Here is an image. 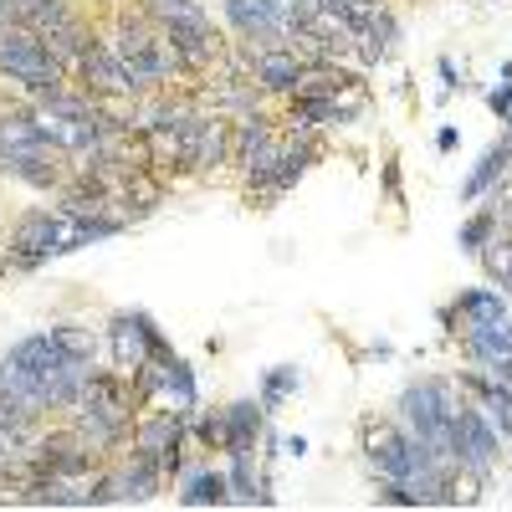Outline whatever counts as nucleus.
<instances>
[{
	"label": "nucleus",
	"mask_w": 512,
	"mask_h": 512,
	"mask_svg": "<svg viewBox=\"0 0 512 512\" xmlns=\"http://www.w3.org/2000/svg\"><path fill=\"white\" fill-rule=\"evenodd\" d=\"M0 77H11L16 88H26L31 98L67 88V67L52 57L47 36H36V31H26V26L0 31Z\"/></svg>",
	"instance_id": "f257e3e1"
},
{
	"label": "nucleus",
	"mask_w": 512,
	"mask_h": 512,
	"mask_svg": "<svg viewBox=\"0 0 512 512\" xmlns=\"http://www.w3.org/2000/svg\"><path fill=\"white\" fill-rule=\"evenodd\" d=\"M502 292H512V277H507V282H502Z\"/></svg>",
	"instance_id": "473e14b6"
},
{
	"label": "nucleus",
	"mask_w": 512,
	"mask_h": 512,
	"mask_svg": "<svg viewBox=\"0 0 512 512\" xmlns=\"http://www.w3.org/2000/svg\"><path fill=\"white\" fill-rule=\"evenodd\" d=\"M72 431L88 441V446H98V451H113V446H123L128 436H134V415L93 405V400H77L72 405Z\"/></svg>",
	"instance_id": "39448f33"
},
{
	"label": "nucleus",
	"mask_w": 512,
	"mask_h": 512,
	"mask_svg": "<svg viewBox=\"0 0 512 512\" xmlns=\"http://www.w3.org/2000/svg\"><path fill=\"white\" fill-rule=\"evenodd\" d=\"M103 338H108V354H113V369H118V374H134V369H144L149 359L164 364L169 354H175V349L164 344L159 323H154L144 308H134V313H113Z\"/></svg>",
	"instance_id": "f03ea898"
},
{
	"label": "nucleus",
	"mask_w": 512,
	"mask_h": 512,
	"mask_svg": "<svg viewBox=\"0 0 512 512\" xmlns=\"http://www.w3.org/2000/svg\"><path fill=\"white\" fill-rule=\"evenodd\" d=\"M436 72H441V88H446V93H456V88H461V77H456V62H451V57H441V62H436Z\"/></svg>",
	"instance_id": "c85d7f7f"
},
{
	"label": "nucleus",
	"mask_w": 512,
	"mask_h": 512,
	"mask_svg": "<svg viewBox=\"0 0 512 512\" xmlns=\"http://www.w3.org/2000/svg\"><path fill=\"white\" fill-rule=\"evenodd\" d=\"M384 195L395 205H405V190H400V159H384Z\"/></svg>",
	"instance_id": "cd10ccee"
},
{
	"label": "nucleus",
	"mask_w": 512,
	"mask_h": 512,
	"mask_svg": "<svg viewBox=\"0 0 512 512\" xmlns=\"http://www.w3.org/2000/svg\"><path fill=\"white\" fill-rule=\"evenodd\" d=\"M282 456L303 461V456H308V436H287V441H282Z\"/></svg>",
	"instance_id": "c756f323"
},
{
	"label": "nucleus",
	"mask_w": 512,
	"mask_h": 512,
	"mask_svg": "<svg viewBox=\"0 0 512 512\" xmlns=\"http://www.w3.org/2000/svg\"><path fill=\"white\" fill-rule=\"evenodd\" d=\"M52 338L62 344V354H67V359H77V364H93V359H98V333H93V328L57 323V328H52Z\"/></svg>",
	"instance_id": "4be33fe9"
},
{
	"label": "nucleus",
	"mask_w": 512,
	"mask_h": 512,
	"mask_svg": "<svg viewBox=\"0 0 512 512\" xmlns=\"http://www.w3.org/2000/svg\"><path fill=\"white\" fill-rule=\"evenodd\" d=\"M451 313L461 318V328L466 323H497V318H507V292L502 287H466V292H456Z\"/></svg>",
	"instance_id": "4468645a"
},
{
	"label": "nucleus",
	"mask_w": 512,
	"mask_h": 512,
	"mask_svg": "<svg viewBox=\"0 0 512 512\" xmlns=\"http://www.w3.org/2000/svg\"><path fill=\"white\" fill-rule=\"evenodd\" d=\"M190 441L200 451H221L226 446V415L221 410H200V420L190 425Z\"/></svg>",
	"instance_id": "b1692460"
},
{
	"label": "nucleus",
	"mask_w": 512,
	"mask_h": 512,
	"mask_svg": "<svg viewBox=\"0 0 512 512\" xmlns=\"http://www.w3.org/2000/svg\"><path fill=\"white\" fill-rule=\"evenodd\" d=\"M77 72L88 82V93H98V98H134V82H128V72H123V62L108 41H93V52L82 57Z\"/></svg>",
	"instance_id": "0eeeda50"
},
{
	"label": "nucleus",
	"mask_w": 512,
	"mask_h": 512,
	"mask_svg": "<svg viewBox=\"0 0 512 512\" xmlns=\"http://www.w3.org/2000/svg\"><path fill=\"white\" fill-rule=\"evenodd\" d=\"M226 456H251L256 451V436L267 431V420H262V400H231L226 410Z\"/></svg>",
	"instance_id": "9d476101"
},
{
	"label": "nucleus",
	"mask_w": 512,
	"mask_h": 512,
	"mask_svg": "<svg viewBox=\"0 0 512 512\" xmlns=\"http://www.w3.org/2000/svg\"><path fill=\"white\" fill-rule=\"evenodd\" d=\"M251 82L262 93H297V82H303V62H297L287 47H272V52H251Z\"/></svg>",
	"instance_id": "1a4fd4ad"
},
{
	"label": "nucleus",
	"mask_w": 512,
	"mask_h": 512,
	"mask_svg": "<svg viewBox=\"0 0 512 512\" xmlns=\"http://www.w3.org/2000/svg\"><path fill=\"white\" fill-rule=\"evenodd\" d=\"M226 21H231V31L246 41V47H256L262 41V52H272V47H287V26L262 6V0H226Z\"/></svg>",
	"instance_id": "423d86ee"
},
{
	"label": "nucleus",
	"mask_w": 512,
	"mask_h": 512,
	"mask_svg": "<svg viewBox=\"0 0 512 512\" xmlns=\"http://www.w3.org/2000/svg\"><path fill=\"white\" fill-rule=\"evenodd\" d=\"M297 390H303V374H297V364H277V369H267L262 374V410H277V405H287Z\"/></svg>",
	"instance_id": "aec40b11"
},
{
	"label": "nucleus",
	"mask_w": 512,
	"mask_h": 512,
	"mask_svg": "<svg viewBox=\"0 0 512 512\" xmlns=\"http://www.w3.org/2000/svg\"><path fill=\"white\" fill-rule=\"evenodd\" d=\"M159 482H164V466H159V456H154V451H139V446H134V456H128V461L118 466L123 502H149V497L159 492Z\"/></svg>",
	"instance_id": "9b49d317"
},
{
	"label": "nucleus",
	"mask_w": 512,
	"mask_h": 512,
	"mask_svg": "<svg viewBox=\"0 0 512 512\" xmlns=\"http://www.w3.org/2000/svg\"><path fill=\"white\" fill-rule=\"evenodd\" d=\"M487 108H492L502 123H512V77L502 82V88H492V93H487Z\"/></svg>",
	"instance_id": "a878e982"
},
{
	"label": "nucleus",
	"mask_w": 512,
	"mask_h": 512,
	"mask_svg": "<svg viewBox=\"0 0 512 512\" xmlns=\"http://www.w3.org/2000/svg\"><path fill=\"white\" fill-rule=\"evenodd\" d=\"M93 41H103L88 21H72V26H62V31H52L47 36V47H52V57L67 67V72H77L82 67V57H88L93 52Z\"/></svg>",
	"instance_id": "a211bd4d"
},
{
	"label": "nucleus",
	"mask_w": 512,
	"mask_h": 512,
	"mask_svg": "<svg viewBox=\"0 0 512 512\" xmlns=\"http://www.w3.org/2000/svg\"><path fill=\"white\" fill-rule=\"evenodd\" d=\"M512 175V123H507V134L472 164V175H466V185H461V200L472 205V200H482V195H492L502 180Z\"/></svg>",
	"instance_id": "6e6552de"
},
{
	"label": "nucleus",
	"mask_w": 512,
	"mask_h": 512,
	"mask_svg": "<svg viewBox=\"0 0 512 512\" xmlns=\"http://www.w3.org/2000/svg\"><path fill=\"white\" fill-rule=\"evenodd\" d=\"M159 379H164V400L175 405V410H200V384H195V369L180 359V354H169L159 364Z\"/></svg>",
	"instance_id": "f3484780"
},
{
	"label": "nucleus",
	"mask_w": 512,
	"mask_h": 512,
	"mask_svg": "<svg viewBox=\"0 0 512 512\" xmlns=\"http://www.w3.org/2000/svg\"><path fill=\"white\" fill-rule=\"evenodd\" d=\"M379 502H390V507H415V492L405 482H379Z\"/></svg>",
	"instance_id": "bb28decb"
},
{
	"label": "nucleus",
	"mask_w": 512,
	"mask_h": 512,
	"mask_svg": "<svg viewBox=\"0 0 512 512\" xmlns=\"http://www.w3.org/2000/svg\"><path fill=\"white\" fill-rule=\"evenodd\" d=\"M477 262H482V272H487L492 282H507V277H512V231H497V236L477 251Z\"/></svg>",
	"instance_id": "5701e85b"
},
{
	"label": "nucleus",
	"mask_w": 512,
	"mask_h": 512,
	"mask_svg": "<svg viewBox=\"0 0 512 512\" xmlns=\"http://www.w3.org/2000/svg\"><path fill=\"white\" fill-rule=\"evenodd\" d=\"M451 446H456V466H477V472H492V461L502 451V436L487 425V415L477 405H466L451 420Z\"/></svg>",
	"instance_id": "20e7f679"
},
{
	"label": "nucleus",
	"mask_w": 512,
	"mask_h": 512,
	"mask_svg": "<svg viewBox=\"0 0 512 512\" xmlns=\"http://www.w3.org/2000/svg\"><path fill=\"white\" fill-rule=\"evenodd\" d=\"M62 221H67V210L57 205H41V210H26V216L11 226V246H6V267L11 272H36V267H47L52 256H57V236H62Z\"/></svg>",
	"instance_id": "7ed1b4c3"
},
{
	"label": "nucleus",
	"mask_w": 512,
	"mask_h": 512,
	"mask_svg": "<svg viewBox=\"0 0 512 512\" xmlns=\"http://www.w3.org/2000/svg\"><path fill=\"white\" fill-rule=\"evenodd\" d=\"M11 364H21L26 374H36V379H47L52 369H62L67 364V354H62V344L52 338V328L47 333H31V338H21V344H11V354H6ZM47 395V390H41Z\"/></svg>",
	"instance_id": "f8f14e48"
},
{
	"label": "nucleus",
	"mask_w": 512,
	"mask_h": 512,
	"mask_svg": "<svg viewBox=\"0 0 512 512\" xmlns=\"http://www.w3.org/2000/svg\"><path fill=\"white\" fill-rule=\"evenodd\" d=\"M77 11L67 6V0H16V26L36 31V36H52L62 26H72Z\"/></svg>",
	"instance_id": "2eb2a0df"
},
{
	"label": "nucleus",
	"mask_w": 512,
	"mask_h": 512,
	"mask_svg": "<svg viewBox=\"0 0 512 512\" xmlns=\"http://www.w3.org/2000/svg\"><path fill=\"white\" fill-rule=\"evenodd\" d=\"M497 231H502V226H497V210H492V205H482V210H472V216L461 221V231H456V246H461L466 256H477V251H482V246H487Z\"/></svg>",
	"instance_id": "412c9836"
},
{
	"label": "nucleus",
	"mask_w": 512,
	"mask_h": 512,
	"mask_svg": "<svg viewBox=\"0 0 512 512\" xmlns=\"http://www.w3.org/2000/svg\"><path fill=\"white\" fill-rule=\"evenodd\" d=\"M456 144H461V134H456V128L446 123V128H441V134H436V149H441V154H451Z\"/></svg>",
	"instance_id": "7c9ffc66"
},
{
	"label": "nucleus",
	"mask_w": 512,
	"mask_h": 512,
	"mask_svg": "<svg viewBox=\"0 0 512 512\" xmlns=\"http://www.w3.org/2000/svg\"><path fill=\"white\" fill-rule=\"evenodd\" d=\"M144 11L154 16V26L164 31H195V36H216V21H210L195 0H144Z\"/></svg>",
	"instance_id": "ddd939ff"
},
{
	"label": "nucleus",
	"mask_w": 512,
	"mask_h": 512,
	"mask_svg": "<svg viewBox=\"0 0 512 512\" xmlns=\"http://www.w3.org/2000/svg\"><path fill=\"white\" fill-rule=\"evenodd\" d=\"M226 482H231V502H241V507H272L267 472H256L251 456H231V472H226Z\"/></svg>",
	"instance_id": "dca6fc26"
},
{
	"label": "nucleus",
	"mask_w": 512,
	"mask_h": 512,
	"mask_svg": "<svg viewBox=\"0 0 512 512\" xmlns=\"http://www.w3.org/2000/svg\"><path fill=\"white\" fill-rule=\"evenodd\" d=\"M492 210H497V226H502V231H512V175L492 190Z\"/></svg>",
	"instance_id": "393cba45"
},
{
	"label": "nucleus",
	"mask_w": 512,
	"mask_h": 512,
	"mask_svg": "<svg viewBox=\"0 0 512 512\" xmlns=\"http://www.w3.org/2000/svg\"><path fill=\"white\" fill-rule=\"evenodd\" d=\"M180 502H185V507H226V502H231V482H226V472H210V466H205V472H190Z\"/></svg>",
	"instance_id": "6ab92c4d"
},
{
	"label": "nucleus",
	"mask_w": 512,
	"mask_h": 512,
	"mask_svg": "<svg viewBox=\"0 0 512 512\" xmlns=\"http://www.w3.org/2000/svg\"><path fill=\"white\" fill-rule=\"evenodd\" d=\"M16 26V0H0V31Z\"/></svg>",
	"instance_id": "2f4dec72"
}]
</instances>
